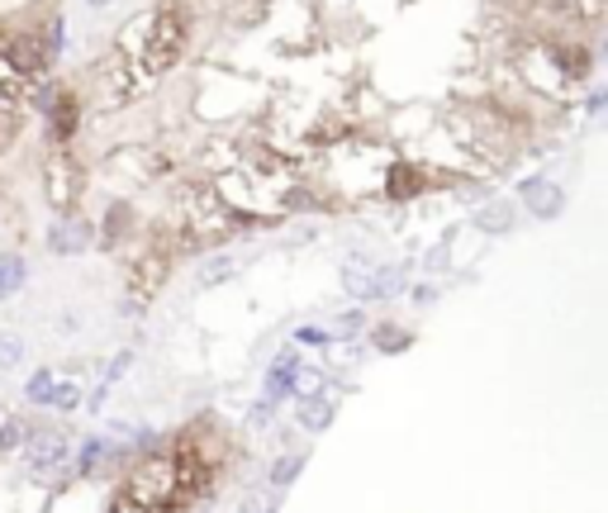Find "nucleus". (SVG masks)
<instances>
[{
    "mask_svg": "<svg viewBox=\"0 0 608 513\" xmlns=\"http://www.w3.org/2000/svg\"><path fill=\"white\" fill-rule=\"evenodd\" d=\"M190 43V10L186 0H163L153 10V24H148V43H143V72L163 77L182 62V52Z\"/></svg>",
    "mask_w": 608,
    "mask_h": 513,
    "instance_id": "obj_1",
    "label": "nucleus"
},
{
    "mask_svg": "<svg viewBox=\"0 0 608 513\" xmlns=\"http://www.w3.org/2000/svg\"><path fill=\"white\" fill-rule=\"evenodd\" d=\"M43 181H48V205L71 215V209L81 205V190H86V167L67 148H52V157L43 162Z\"/></svg>",
    "mask_w": 608,
    "mask_h": 513,
    "instance_id": "obj_2",
    "label": "nucleus"
},
{
    "mask_svg": "<svg viewBox=\"0 0 608 513\" xmlns=\"http://www.w3.org/2000/svg\"><path fill=\"white\" fill-rule=\"evenodd\" d=\"M39 115H43V124H48V144H52V148H67L71 138H77V129H81V96L67 91V86H58Z\"/></svg>",
    "mask_w": 608,
    "mask_h": 513,
    "instance_id": "obj_3",
    "label": "nucleus"
},
{
    "mask_svg": "<svg viewBox=\"0 0 608 513\" xmlns=\"http://www.w3.org/2000/svg\"><path fill=\"white\" fill-rule=\"evenodd\" d=\"M171 262H176V247H171V243H148V247H143V253L129 262V290H134V295H153V290L171 276Z\"/></svg>",
    "mask_w": 608,
    "mask_h": 513,
    "instance_id": "obj_4",
    "label": "nucleus"
},
{
    "mask_svg": "<svg viewBox=\"0 0 608 513\" xmlns=\"http://www.w3.org/2000/svg\"><path fill=\"white\" fill-rule=\"evenodd\" d=\"M547 52H551V62H557L561 77H570V81L595 77V48H589L585 39H576V33H570V39H551Z\"/></svg>",
    "mask_w": 608,
    "mask_h": 513,
    "instance_id": "obj_5",
    "label": "nucleus"
},
{
    "mask_svg": "<svg viewBox=\"0 0 608 513\" xmlns=\"http://www.w3.org/2000/svg\"><path fill=\"white\" fill-rule=\"evenodd\" d=\"M428 190V167L419 162H390L385 171V196L390 200H419Z\"/></svg>",
    "mask_w": 608,
    "mask_h": 513,
    "instance_id": "obj_6",
    "label": "nucleus"
},
{
    "mask_svg": "<svg viewBox=\"0 0 608 513\" xmlns=\"http://www.w3.org/2000/svg\"><path fill=\"white\" fill-rule=\"evenodd\" d=\"M91 224H86L81 215H62L58 224H52V234H48V247L58 257H71V253H81V247H91Z\"/></svg>",
    "mask_w": 608,
    "mask_h": 513,
    "instance_id": "obj_7",
    "label": "nucleus"
},
{
    "mask_svg": "<svg viewBox=\"0 0 608 513\" xmlns=\"http://www.w3.org/2000/svg\"><path fill=\"white\" fill-rule=\"evenodd\" d=\"M518 196H523V205L532 209V219H557L566 209V190L551 186V181H523Z\"/></svg>",
    "mask_w": 608,
    "mask_h": 513,
    "instance_id": "obj_8",
    "label": "nucleus"
},
{
    "mask_svg": "<svg viewBox=\"0 0 608 513\" xmlns=\"http://www.w3.org/2000/svg\"><path fill=\"white\" fill-rule=\"evenodd\" d=\"M134 224H138V209L129 200H110V209H105V219H100V247H115L134 234Z\"/></svg>",
    "mask_w": 608,
    "mask_h": 513,
    "instance_id": "obj_9",
    "label": "nucleus"
},
{
    "mask_svg": "<svg viewBox=\"0 0 608 513\" xmlns=\"http://www.w3.org/2000/svg\"><path fill=\"white\" fill-rule=\"evenodd\" d=\"M371 343H375V352L395 357V352H409V347H414V333H409L404 324H375V328H371Z\"/></svg>",
    "mask_w": 608,
    "mask_h": 513,
    "instance_id": "obj_10",
    "label": "nucleus"
},
{
    "mask_svg": "<svg viewBox=\"0 0 608 513\" xmlns=\"http://www.w3.org/2000/svg\"><path fill=\"white\" fill-rule=\"evenodd\" d=\"M328 423H333V404H328V399H318V395H300V428L324 433Z\"/></svg>",
    "mask_w": 608,
    "mask_h": 513,
    "instance_id": "obj_11",
    "label": "nucleus"
},
{
    "mask_svg": "<svg viewBox=\"0 0 608 513\" xmlns=\"http://www.w3.org/2000/svg\"><path fill=\"white\" fill-rule=\"evenodd\" d=\"M475 228H480V234H509V228H513V205H509V200L486 205V209L475 215Z\"/></svg>",
    "mask_w": 608,
    "mask_h": 513,
    "instance_id": "obj_12",
    "label": "nucleus"
},
{
    "mask_svg": "<svg viewBox=\"0 0 608 513\" xmlns=\"http://www.w3.org/2000/svg\"><path fill=\"white\" fill-rule=\"evenodd\" d=\"M29 452H33V466L48 471V466H58L62 456H67V442H62L58 433H43V437H33V442H29Z\"/></svg>",
    "mask_w": 608,
    "mask_h": 513,
    "instance_id": "obj_13",
    "label": "nucleus"
},
{
    "mask_svg": "<svg viewBox=\"0 0 608 513\" xmlns=\"http://www.w3.org/2000/svg\"><path fill=\"white\" fill-rule=\"evenodd\" d=\"M24 286V262L20 257H0V299H10Z\"/></svg>",
    "mask_w": 608,
    "mask_h": 513,
    "instance_id": "obj_14",
    "label": "nucleus"
},
{
    "mask_svg": "<svg viewBox=\"0 0 608 513\" xmlns=\"http://www.w3.org/2000/svg\"><path fill=\"white\" fill-rule=\"evenodd\" d=\"M304 471V452H291V456H281V462L272 466V490H291V481Z\"/></svg>",
    "mask_w": 608,
    "mask_h": 513,
    "instance_id": "obj_15",
    "label": "nucleus"
},
{
    "mask_svg": "<svg viewBox=\"0 0 608 513\" xmlns=\"http://www.w3.org/2000/svg\"><path fill=\"white\" fill-rule=\"evenodd\" d=\"M52 391H58V371H39V376H29V385H24V395L33 404H52Z\"/></svg>",
    "mask_w": 608,
    "mask_h": 513,
    "instance_id": "obj_16",
    "label": "nucleus"
},
{
    "mask_svg": "<svg viewBox=\"0 0 608 513\" xmlns=\"http://www.w3.org/2000/svg\"><path fill=\"white\" fill-rule=\"evenodd\" d=\"M24 362V338L20 333H0V371L20 366Z\"/></svg>",
    "mask_w": 608,
    "mask_h": 513,
    "instance_id": "obj_17",
    "label": "nucleus"
},
{
    "mask_svg": "<svg viewBox=\"0 0 608 513\" xmlns=\"http://www.w3.org/2000/svg\"><path fill=\"white\" fill-rule=\"evenodd\" d=\"M343 286H347V295H356V299H371V286H375V276H362V272H352V267H347Z\"/></svg>",
    "mask_w": 608,
    "mask_h": 513,
    "instance_id": "obj_18",
    "label": "nucleus"
},
{
    "mask_svg": "<svg viewBox=\"0 0 608 513\" xmlns=\"http://www.w3.org/2000/svg\"><path fill=\"white\" fill-rule=\"evenodd\" d=\"M224 276H234V262H228V257H214V267L200 272V286H214V280H224Z\"/></svg>",
    "mask_w": 608,
    "mask_h": 513,
    "instance_id": "obj_19",
    "label": "nucleus"
},
{
    "mask_svg": "<svg viewBox=\"0 0 608 513\" xmlns=\"http://www.w3.org/2000/svg\"><path fill=\"white\" fill-rule=\"evenodd\" d=\"M52 404H58V410H77L81 391H77V385H58V391H52Z\"/></svg>",
    "mask_w": 608,
    "mask_h": 513,
    "instance_id": "obj_20",
    "label": "nucleus"
},
{
    "mask_svg": "<svg viewBox=\"0 0 608 513\" xmlns=\"http://www.w3.org/2000/svg\"><path fill=\"white\" fill-rule=\"evenodd\" d=\"M295 343H300V347H324V343H328V333L310 324V328H300V333H295Z\"/></svg>",
    "mask_w": 608,
    "mask_h": 513,
    "instance_id": "obj_21",
    "label": "nucleus"
},
{
    "mask_svg": "<svg viewBox=\"0 0 608 513\" xmlns=\"http://www.w3.org/2000/svg\"><path fill=\"white\" fill-rule=\"evenodd\" d=\"M129 362H134V352H119V357L110 362V376H105V385H115V381L124 376V371H129Z\"/></svg>",
    "mask_w": 608,
    "mask_h": 513,
    "instance_id": "obj_22",
    "label": "nucleus"
},
{
    "mask_svg": "<svg viewBox=\"0 0 608 513\" xmlns=\"http://www.w3.org/2000/svg\"><path fill=\"white\" fill-rule=\"evenodd\" d=\"M433 299H438L433 286H414V305H433Z\"/></svg>",
    "mask_w": 608,
    "mask_h": 513,
    "instance_id": "obj_23",
    "label": "nucleus"
},
{
    "mask_svg": "<svg viewBox=\"0 0 608 513\" xmlns=\"http://www.w3.org/2000/svg\"><path fill=\"white\" fill-rule=\"evenodd\" d=\"M366 324V318L362 314H343V333H356V328H362Z\"/></svg>",
    "mask_w": 608,
    "mask_h": 513,
    "instance_id": "obj_24",
    "label": "nucleus"
},
{
    "mask_svg": "<svg viewBox=\"0 0 608 513\" xmlns=\"http://www.w3.org/2000/svg\"><path fill=\"white\" fill-rule=\"evenodd\" d=\"M86 6H91V10H100V6H110V0H86Z\"/></svg>",
    "mask_w": 608,
    "mask_h": 513,
    "instance_id": "obj_25",
    "label": "nucleus"
}]
</instances>
